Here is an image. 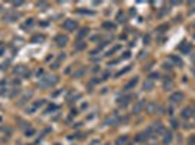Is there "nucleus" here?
I'll use <instances>...</instances> for the list:
<instances>
[{
    "label": "nucleus",
    "instance_id": "23",
    "mask_svg": "<svg viewBox=\"0 0 195 145\" xmlns=\"http://www.w3.org/2000/svg\"><path fill=\"white\" fill-rule=\"evenodd\" d=\"M117 20L118 22H125V13L124 12H118V15H117Z\"/></svg>",
    "mask_w": 195,
    "mask_h": 145
},
{
    "label": "nucleus",
    "instance_id": "29",
    "mask_svg": "<svg viewBox=\"0 0 195 145\" xmlns=\"http://www.w3.org/2000/svg\"><path fill=\"white\" fill-rule=\"evenodd\" d=\"M188 145H195V135H192V137L188 139Z\"/></svg>",
    "mask_w": 195,
    "mask_h": 145
},
{
    "label": "nucleus",
    "instance_id": "26",
    "mask_svg": "<svg viewBox=\"0 0 195 145\" xmlns=\"http://www.w3.org/2000/svg\"><path fill=\"white\" fill-rule=\"evenodd\" d=\"M127 71H130V67H127V68H124V70H121V71H118L115 74V77H119V75H122V74H125Z\"/></svg>",
    "mask_w": 195,
    "mask_h": 145
},
{
    "label": "nucleus",
    "instance_id": "40",
    "mask_svg": "<svg viewBox=\"0 0 195 145\" xmlns=\"http://www.w3.org/2000/svg\"><path fill=\"white\" fill-rule=\"evenodd\" d=\"M192 116H194V118H195V106H194V108H192Z\"/></svg>",
    "mask_w": 195,
    "mask_h": 145
},
{
    "label": "nucleus",
    "instance_id": "12",
    "mask_svg": "<svg viewBox=\"0 0 195 145\" xmlns=\"http://www.w3.org/2000/svg\"><path fill=\"white\" fill-rule=\"evenodd\" d=\"M173 87H175L173 80H172V78H169V77H167V78H165V81H163V89L167 92V90H172Z\"/></svg>",
    "mask_w": 195,
    "mask_h": 145
},
{
    "label": "nucleus",
    "instance_id": "17",
    "mask_svg": "<svg viewBox=\"0 0 195 145\" xmlns=\"http://www.w3.org/2000/svg\"><path fill=\"white\" fill-rule=\"evenodd\" d=\"M172 142V134L169 131H165L163 134V145H169Z\"/></svg>",
    "mask_w": 195,
    "mask_h": 145
},
{
    "label": "nucleus",
    "instance_id": "9",
    "mask_svg": "<svg viewBox=\"0 0 195 145\" xmlns=\"http://www.w3.org/2000/svg\"><path fill=\"white\" fill-rule=\"evenodd\" d=\"M159 106H157L156 102H150V103H147L146 105V112L149 113V115H153V113H156Z\"/></svg>",
    "mask_w": 195,
    "mask_h": 145
},
{
    "label": "nucleus",
    "instance_id": "4",
    "mask_svg": "<svg viewBox=\"0 0 195 145\" xmlns=\"http://www.w3.org/2000/svg\"><path fill=\"white\" fill-rule=\"evenodd\" d=\"M119 122H121V119L118 118L117 115H111V116H108V118L105 119L104 123H105L106 126H115V125H118Z\"/></svg>",
    "mask_w": 195,
    "mask_h": 145
},
{
    "label": "nucleus",
    "instance_id": "3",
    "mask_svg": "<svg viewBox=\"0 0 195 145\" xmlns=\"http://www.w3.org/2000/svg\"><path fill=\"white\" fill-rule=\"evenodd\" d=\"M184 97H185V94H184L182 92H175V93L170 94L169 102H170V103H179V102L184 100Z\"/></svg>",
    "mask_w": 195,
    "mask_h": 145
},
{
    "label": "nucleus",
    "instance_id": "31",
    "mask_svg": "<svg viewBox=\"0 0 195 145\" xmlns=\"http://www.w3.org/2000/svg\"><path fill=\"white\" fill-rule=\"evenodd\" d=\"M32 20H34V19H28V22L23 25V28H26V26H31V25H32Z\"/></svg>",
    "mask_w": 195,
    "mask_h": 145
},
{
    "label": "nucleus",
    "instance_id": "38",
    "mask_svg": "<svg viewBox=\"0 0 195 145\" xmlns=\"http://www.w3.org/2000/svg\"><path fill=\"white\" fill-rule=\"evenodd\" d=\"M84 45H83V42H79V45H77V49H82Z\"/></svg>",
    "mask_w": 195,
    "mask_h": 145
},
{
    "label": "nucleus",
    "instance_id": "32",
    "mask_svg": "<svg viewBox=\"0 0 195 145\" xmlns=\"http://www.w3.org/2000/svg\"><path fill=\"white\" fill-rule=\"evenodd\" d=\"M127 58H130V52L127 51V52H124V57L121 58V60H127Z\"/></svg>",
    "mask_w": 195,
    "mask_h": 145
},
{
    "label": "nucleus",
    "instance_id": "1",
    "mask_svg": "<svg viewBox=\"0 0 195 145\" xmlns=\"http://www.w3.org/2000/svg\"><path fill=\"white\" fill-rule=\"evenodd\" d=\"M57 83H58V77H57V75H47V77L39 78L38 86L39 87L47 89V87H51V86H54V84H57Z\"/></svg>",
    "mask_w": 195,
    "mask_h": 145
},
{
    "label": "nucleus",
    "instance_id": "42",
    "mask_svg": "<svg viewBox=\"0 0 195 145\" xmlns=\"http://www.w3.org/2000/svg\"><path fill=\"white\" fill-rule=\"evenodd\" d=\"M152 145H155V144H152Z\"/></svg>",
    "mask_w": 195,
    "mask_h": 145
},
{
    "label": "nucleus",
    "instance_id": "28",
    "mask_svg": "<svg viewBox=\"0 0 195 145\" xmlns=\"http://www.w3.org/2000/svg\"><path fill=\"white\" fill-rule=\"evenodd\" d=\"M119 48H121V46H119V45H118V46H115V48H112V49H111V51H108V55H112V54H114V52H117L118 49H119Z\"/></svg>",
    "mask_w": 195,
    "mask_h": 145
},
{
    "label": "nucleus",
    "instance_id": "36",
    "mask_svg": "<svg viewBox=\"0 0 195 145\" xmlns=\"http://www.w3.org/2000/svg\"><path fill=\"white\" fill-rule=\"evenodd\" d=\"M34 132H35L34 129H28V131H26V135H32Z\"/></svg>",
    "mask_w": 195,
    "mask_h": 145
},
{
    "label": "nucleus",
    "instance_id": "2",
    "mask_svg": "<svg viewBox=\"0 0 195 145\" xmlns=\"http://www.w3.org/2000/svg\"><path fill=\"white\" fill-rule=\"evenodd\" d=\"M146 100H138V102H135V105L133 106V115H138V113H141V110H144L146 109Z\"/></svg>",
    "mask_w": 195,
    "mask_h": 145
},
{
    "label": "nucleus",
    "instance_id": "35",
    "mask_svg": "<svg viewBox=\"0 0 195 145\" xmlns=\"http://www.w3.org/2000/svg\"><path fill=\"white\" fill-rule=\"evenodd\" d=\"M163 68H165V70H170V65H169L167 63H165V64H163Z\"/></svg>",
    "mask_w": 195,
    "mask_h": 145
},
{
    "label": "nucleus",
    "instance_id": "6",
    "mask_svg": "<svg viewBox=\"0 0 195 145\" xmlns=\"http://www.w3.org/2000/svg\"><path fill=\"white\" fill-rule=\"evenodd\" d=\"M63 28H64L66 31H74V29L77 28V22L73 20V19H67V20H64Z\"/></svg>",
    "mask_w": 195,
    "mask_h": 145
},
{
    "label": "nucleus",
    "instance_id": "10",
    "mask_svg": "<svg viewBox=\"0 0 195 145\" xmlns=\"http://www.w3.org/2000/svg\"><path fill=\"white\" fill-rule=\"evenodd\" d=\"M169 60L176 65V67H184V61H182V58L181 57H178V55H175V54H172L170 57H169Z\"/></svg>",
    "mask_w": 195,
    "mask_h": 145
},
{
    "label": "nucleus",
    "instance_id": "39",
    "mask_svg": "<svg viewBox=\"0 0 195 145\" xmlns=\"http://www.w3.org/2000/svg\"><path fill=\"white\" fill-rule=\"evenodd\" d=\"M21 4H23V3H22V1H15V3H13V6H21Z\"/></svg>",
    "mask_w": 195,
    "mask_h": 145
},
{
    "label": "nucleus",
    "instance_id": "15",
    "mask_svg": "<svg viewBox=\"0 0 195 145\" xmlns=\"http://www.w3.org/2000/svg\"><path fill=\"white\" fill-rule=\"evenodd\" d=\"M138 83V77H134L133 80H130L125 86H124V90H130V89H134L135 87V84Z\"/></svg>",
    "mask_w": 195,
    "mask_h": 145
},
{
    "label": "nucleus",
    "instance_id": "14",
    "mask_svg": "<svg viewBox=\"0 0 195 145\" xmlns=\"http://www.w3.org/2000/svg\"><path fill=\"white\" fill-rule=\"evenodd\" d=\"M115 145H130V138L127 135H122L115 141Z\"/></svg>",
    "mask_w": 195,
    "mask_h": 145
},
{
    "label": "nucleus",
    "instance_id": "16",
    "mask_svg": "<svg viewBox=\"0 0 195 145\" xmlns=\"http://www.w3.org/2000/svg\"><path fill=\"white\" fill-rule=\"evenodd\" d=\"M192 116V109L191 108H185L182 110V113H181V118L182 119H189Z\"/></svg>",
    "mask_w": 195,
    "mask_h": 145
},
{
    "label": "nucleus",
    "instance_id": "5",
    "mask_svg": "<svg viewBox=\"0 0 195 145\" xmlns=\"http://www.w3.org/2000/svg\"><path fill=\"white\" fill-rule=\"evenodd\" d=\"M133 100V96L131 94H124V96H121V97H118V105L121 106V108H125V106H128V103Z\"/></svg>",
    "mask_w": 195,
    "mask_h": 145
},
{
    "label": "nucleus",
    "instance_id": "22",
    "mask_svg": "<svg viewBox=\"0 0 195 145\" xmlns=\"http://www.w3.org/2000/svg\"><path fill=\"white\" fill-rule=\"evenodd\" d=\"M146 139H147L146 132H141V134H138V135L135 137V141H137V142H143V141H146Z\"/></svg>",
    "mask_w": 195,
    "mask_h": 145
},
{
    "label": "nucleus",
    "instance_id": "25",
    "mask_svg": "<svg viewBox=\"0 0 195 145\" xmlns=\"http://www.w3.org/2000/svg\"><path fill=\"white\" fill-rule=\"evenodd\" d=\"M87 32H89V29H87V28H83V29L79 32V38H83V36H86V35H87Z\"/></svg>",
    "mask_w": 195,
    "mask_h": 145
},
{
    "label": "nucleus",
    "instance_id": "34",
    "mask_svg": "<svg viewBox=\"0 0 195 145\" xmlns=\"http://www.w3.org/2000/svg\"><path fill=\"white\" fill-rule=\"evenodd\" d=\"M172 126H173V128H178V126H179V125H178V120L173 119V120H172Z\"/></svg>",
    "mask_w": 195,
    "mask_h": 145
},
{
    "label": "nucleus",
    "instance_id": "27",
    "mask_svg": "<svg viewBox=\"0 0 195 145\" xmlns=\"http://www.w3.org/2000/svg\"><path fill=\"white\" fill-rule=\"evenodd\" d=\"M149 78H150L152 81H153L155 78H159V72H152V74L149 75Z\"/></svg>",
    "mask_w": 195,
    "mask_h": 145
},
{
    "label": "nucleus",
    "instance_id": "24",
    "mask_svg": "<svg viewBox=\"0 0 195 145\" xmlns=\"http://www.w3.org/2000/svg\"><path fill=\"white\" fill-rule=\"evenodd\" d=\"M104 28H105V29H111V31H114V29H115V25H114L112 22H105V23H104Z\"/></svg>",
    "mask_w": 195,
    "mask_h": 145
},
{
    "label": "nucleus",
    "instance_id": "8",
    "mask_svg": "<svg viewBox=\"0 0 195 145\" xmlns=\"http://www.w3.org/2000/svg\"><path fill=\"white\" fill-rule=\"evenodd\" d=\"M55 44L58 45V46H66L67 44H69V38L66 35H58L55 36Z\"/></svg>",
    "mask_w": 195,
    "mask_h": 145
},
{
    "label": "nucleus",
    "instance_id": "13",
    "mask_svg": "<svg viewBox=\"0 0 195 145\" xmlns=\"http://www.w3.org/2000/svg\"><path fill=\"white\" fill-rule=\"evenodd\" d=\"M153 87H155V84H153V81H152L150 78L144 80V83H143V90H146V92H152Z\"/></svg>",
    "mask_w": 195,
    "mask_h": 145
},
{
    "label": "nucleus",
    "instance_id": "37",
    "mask_svg": "<svg viewBox=\"0 0 195 145\" xmlns=\"http://www.w3.org/2000/svg\"><path fill=\"white\" fill-rule=\"evenodd\" d=\"M3 52H4V45H1V44H0V55H1Z\"/></svg>",
    "mask_w": 195,
    "mask_h": 145
},
{
    "label": "nucleus",
    "instance_id": "30",
    "mask_svg": "<svg viewBox=\"0 0 195 145\" xmlns=\"http://www.w3.org/2000/svg\"><path fill=\"white\" fill-rule=\"evenodd\" d=\"M37 6H38V7H44V9H45V7H48V4H47V3H44V1H41V3H38Z\"/></svg>",
    "mask_w": 195,
    "mask_h": 145
},
{
    "label": "nucleus",
    "instance_id": "41",
    "mask_svg": "<svg viewBox=\"0 0 195 145\" xmlns=\"http://www.w3.org/2000/svg\"><path fill=\"white\" fill-rule=\"evenodd\" d=\"M192 74H194V75H195V67H194V68H192Z\"/></svg>",
    "mask_w": 195,
    "mask_h": 145
},
{
    "label": "nucleus",
    "instance_id": "7",
    "mask_svg": "<svg viewBox=\"0 0 195 145\" xmlns=\"http://www.w3.org/2000/svg\"><path fill=\"white\" fill-rule=\"evenodd\" d=\"M19 18H21L19 13H16V12H10V13H6V15L3 16V20H4V22H15V20H18Z\"/></svg>",
    "mask_w": 195,
    "mask_h": 145
},
{
    "label": "nucleus",
    "instance_id": "19",
    "mask_svg": "<svg viewBox=\"0 0 195 145\" xmlns=\"http://www.w3.org/2000/svg\"><path fill=\"white\" fill-rule=\"evenodd\" d=\"M44 103H45V100H38L37 103H34V105H32V106L29 108V112H35V110H37L38 108H41V106H42Z\"/></svg>",
    "mask_w": 195,
    "mask_h": 145
},
{
    "label": "nucleus",
    "instance_id": "20",
    "mask_svg": "<svg viewBox=\"0 0 195 145\" xmlns=\"http://www.w3.org/2000/svg\"><path fill=\"white\" fill-rule=\"evenodd\" d=\"M44 41H45V35H35L31 39L32 44H38V42H44Z\"/></svg>",
    "mask_w": 195,
    "mask_h": 145
},
{
    "label": "nucleus",
    "instance_id": "18",
    "mask_svg": "<svg viewBox=\"0 0 195 145\" xmlns=\"http://www.w3.org/2000/svg\"><path fill=\"white\" fill-rule=\"evenodd\" d=\"M179 49H181L182 52H185V54H186V52H189V51H191V44H188V42H182V45L179 46Z\"/></svg>",
    "mask_w": 195,
    "mask_h": 145
},
{
    "label": "nucleus",
    "instance_id": "21",
    "mask_svg": "<svg viewBox=\"0 0 195 145\" xmlns=\"http://www.w3.org/2000/svg\"><path fill=\"white\" fill-rule=\"evenodd\" d=\"M31 96H32V93H31V92H29V93H26V94H25V96L19 100V103H18V105H19V106L25 105V103H26V100H29V97H31Z\"/></svg>",
    "mask_w": 195,
    "mask_h": 145
},
{
    "label": "nucleus",
    "instance_id": "11",
    "mask_svg": "<svg viewBox=\"0 0 195 145\" xmlns=\"http://www.w3.org/2000/svg\"><path fill=\"white\" fill-rule=\"evenodd\" d=\"M15 74H18V75H29V70L26 68V67H23V65H18V67H15Z\"/></svg>",
    "mask_w": 195,
    "mask_h": 145
},
{
    "label": "nucleus",
    "instance_id": "33",
    "mask_svg": "<svg viewBox=\"0 0 195 145\" xmlns=\"http://www.w3.org/2000/svg\"><path fill=\"white\" fill-rule=\"evenodd\" d=\"M84 72V70H80V71H77V72H74V77H80L82 74Z\"/></svg>",
    "mask_w": 195,
    "mask_h": 145
}]
</instances>
